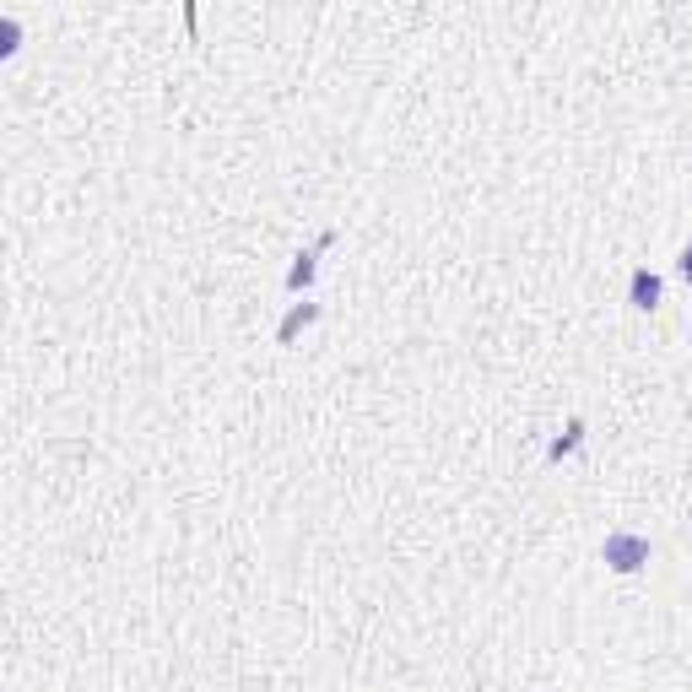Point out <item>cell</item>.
<instances>
[{
    "label": "cell",
    "mask_w": 692,
    "mask_h": 692,
    "mask_svg": "<svg viewBox=\"0 0 692 692\" xmlns=\"http://www.w3.org/2000/svg\"><path fill=\"white\" fill-rule=\"evenodd\" d=\"M601 557H606V568H617V574H638V568L649 563V536H638V530H611Z\"/></svg>",
    "instance_id": "6da1fadb"
},
{
    "label": "cell",
    "mask_w": 692,
    "mask_h": 692,
    "mask_svg": "<svg viewBox=\"0 0 692 692\" xmlns=\"http://www.w3.org/2000/svg\"><path fill=\"white\" fill-rule=\"evenodd\" d=\"M628 303H633V309H644V314L660 303V276L649 271V265H638V271L628 276Z\"/></svg>",
    "instance_id": "7a4b0ae2"
},
{
    "label": "cell",
    "mask_w": 692,
    "mask_h": 692,
    "mask_svg": "<svg viewBox=\"0 0 692 692\" xmlns=\"http://www.w3.org/2000/svg\"><path fill=\"white\" fill-rule=\"evenodd\" d=\"M314 319H319V303H309V298H303V303H292V309H287V319H282V325H276V341H282V346H292V341L303 336V330L314 325Z\"/></svg>",
    "instance_id": "3957f363"
},
{
    "label": "cell",
    "mask_w": 692,
    "mask_h": 692,
    "mask_svg": "<svg viewBox=\"0 0 692 692\" xmlns=\"http://www.w3.org/2000/svg\"><path fill=\"white\" fill-rule=\"evenodd\" d=\"M314 271H319V249H303V255L292 260V271H287V292H303L314 282Z\"/></svg>",
    "instance_id": "277c9868"
},
{
    "label": "cell",
    "mask_w": 692,
    "mask_h": 692,
    "mask_svg": "<svg viewBox=\"0 0 692 692\" xmlns=\"http://www.w3.org/2000/svg\"><path fill=\"white\" fill-rule=\"evenodd\" d=\"M579 444H584V422L574 417V422H568V428H563V433H557V438H552V444H547V460L557 465V460H563V455H574V449H579Z\"/></svg>",
    "instance_id": "5b68a950"
},
{
    "label": "cell",
    "mask_w": 692,
    "mask_h": 692,
    "mask_svg": "<svg viewBox=\"0 0 692 692\" xmlns=\"http://www.w3.org/2000/svg\"><path fill=\"white\" fill-rule=\"evenodd\" d=\"M0 38H6V49H0V55H11V49H17V17L0 22Z\"/></svg>",
    "instance_id": "8992f818"
},
{
    "label": "cell",
    "mask_w": 692,
    "mask_h": 692,
    "mask_svg": "<svg viewBox=\"0 0 692 692\" xmlns=\"http://www.w3.org/2000/svg\"><path fill=\"white\" fill-rule=\"evenodd\" d=\"M676 271H682V276H687V282H692V244L682 249V260H676Z\"/></svg>",
    "instance_id": "52a82bcc"
}]
</instances>
